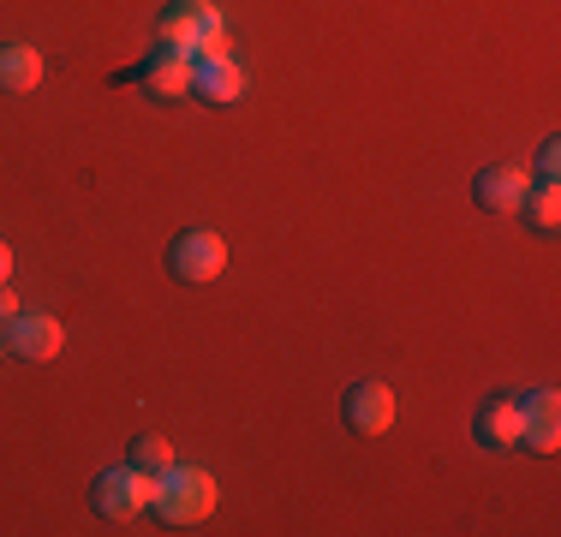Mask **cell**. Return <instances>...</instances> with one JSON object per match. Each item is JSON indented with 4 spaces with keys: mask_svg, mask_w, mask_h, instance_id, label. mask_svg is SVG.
<instances>
[{
    "mask_svg": "<svg viewBox=\"0 0 561 537\" xmlns=\"http://www.w3.org/2000/svg\"><path fill=\"white\" fill-rule=\"evenodd\" d=\"M156 48L168 54H185V60H197V54H221L227 48V19L216 0H173L162 12V24H156Z\"/></svg>",
    "mask_w": 561,
    "mask_h": 537,
    "instance_id": "6da1fadb",
    "label": "cell"
},
{
    "mask_svg": "<svg viewBox=\"0 0 561 537\" xmlns=\"http://www.w3.org/2000/svg\"><path fill=\"white\" fill-rule=\"evenodd\" d=\"M150 514L162 519V526H204V519L216 514V478H209L204 466H168L162 483H156Z\"/></svg>",
    "mask_w": 561,
    "mask_h": 537,
    "instance_id": "7a4b0ae2",
    "label": "cell"
},
{
    "mask_svg": "<svg viewBox=\"0 0 561 537\" xmlns=\"http://www.w3.org/2000/svg\"><path fill=\"white\" fill-rule=\"evenodd\" d=\"M156 483L150 472H138V466H119V472H102L96 490H90V502H96L102 519H138L144 507L156 502Z\"/></svg>",
    "mask_w": 561,
    "mask_h": 537,
    "instance_id": "3957f363",
    "label": "cell"
},
{
    "mask_svg": "<svg viewBox=\"0 0 561 537\" xmlns=\"http://www.w3.org/2000/svg\"><path fill=\"white\" fill-rule=\"evenodd\" d=\"M168 268L180 281H216L221 268H227V245H221V233H209V227H185V233H173V245H168Z\"/></svg>",
    "mask_w": 561,
    "mask_h": 537,
    "instance_id": "277c9868",
    "label": "cell"
},
{
    "mask_svg": "<svg viewBox=\"0 0 561 537\" xmlns=\"http://www.w3.org/2000/svg\"><path fill=\"white\" fill-rule=\"evenodd\" d=\"M245 66L233 60V54H197L192 60V96L197 102H209V107H233V102H245Z\"/></svg>",
    "mask_w": 561,
    "mask_h": 537,
    "instance_id": "5b68a950",
    "label": "cell"
},
{
    "mask_svg": "<svg viewBox=\"0 0 561 537\" xmlns=\"http://www.w3.org/2000/svg\"><path fill=\"white\" fill-rule=\"evenodd\" d=\"M341 412H346V430H353V436H382V430H394L389 382H353L341 400Z\"/></svg>",
    "mask_w": 561,
    "mask_h": 537,
    "instance_id": "8992f818",
    "label": "cell"
},
{
    "mask_svg": "<svg viewBox=\"0 0 561 537\" xmlns=\"http://www.w3.org/2000/svg\"><path fill=\"white\" fill-rule=\"evenodd\" d=\"M519 442L538 454H556L561 448V395L556 388H531L519 400Z\"/></svg>",
    "mask_w": 561,
    "mask_h": 537,
    "instance_id": "52a82bcc",
    "label": "cell"
},
{
    "mask_svg": "<svg viewBox=\"0 0 561 537\" xmlns=\"http://www.w3.org/2000/svg\"><path fill=\"white\" fill-rule=\"evenodd\" d=\"M66 346V329L55 317H43V311H19L7 322V353H19V358H31V365H43V358H55Z\"/></svg>",
    "mask_w": 561,
    "mask_h": 537,
    "instance_id": "ba28073f",
    "label": "cell"
},
{
    "mask_svg": "<svg viewBox=\"0 0 561 537\" xmlns=\"http://www.w3.org/2000/svg\"><path fill=\"white\" fill-rule=\"evenodd\" d=\"M526 185H531V173H526V168H514V161H496V168H478V180H472V197H478V209H490V215H507V209H519V197H526Z\"/></svg>",
    "mask_w": 561,
    "mask_h": 537,
    "instance_id": "9c48e42d",
    "label": "cell"
},
{
    "mask_svg": "<svg viewBox=\"0 0 561 537\" xmlns=\"http://www.w3.org/2000/svg\"><path fill=\"white\" fill-rule=\"evenodd\" d=\"M138 84H144V96H156V102H180V96H192V60L156 48L150 60L138 66Z\"/></svg>",
    "mask_w": 561,
    "mask_h": 537,
    "instance_id": "30bf717a",
    "label": "cell"
},
{
    "mask_svg": "<svg viewBox=\"0 0 561 537\" xmlns=\"http://www.w3.org/2000/svg\"><path fill=\"white\" fill-rule=\"evenodd\" d=\"M43 84V54L31 43H0V96H31Z\"/></svg>",
    "mask_w": 561,
    "mask_h": 537,
    "instance_id": "8fae6325",
    "label": "cell"
},
{
    "mask_svg": "<svg viewBox=\"0 0 561 537\" xmlns=\"http://www.w3.org/2000/svg\"><path fill=\"white\" fill-rule=\"evenodd\" d=\"M478 442L484 448H514L519 442V400L514 395H490L478 412Z\"/></svg>",
    "mask_w": 561,
    "mask_h": 537,
    "instance_id": "7c38bea8",
    "label": "cell"
},
{
    "mask_svg": "<svg viewBox=\"0 0 561 537\" xmlns=\"http://www.w3.org/2000/svg\"><path fill=\"white\" fill-rule=\"evenodd\" d=\"M519 209L531 215V227H538V233H556V227H561V185H556V180H543V185H526V197H519Z\"/></svg>",
    "mask_w": 561,
    "mask_h": 537,
    "instance_id": "4fadbf2b",
    "label": "cell"
},
{
    "mask_svg": "<svg viewBox=\"0 0 561 537\" xmlns=\"http://www.w3.org/2000/svg\"><path fill=\"white\" fill-rule=\"evenodd\" d=\"M131 466H138V472H150V478H162L168 466H173V448L162 436H138L131 442Z\"/></svg>",
    "mask_w": 561,
    "mask_h": 537,
    "instance_id": "5bb4252c",
    "label": "cell"
},
{
    "mask_svg": "<svg viewBox=\"0 0 561 537\" xmlns=\"http://www.w3.org/2000/svg\"><path fill=\"white\" fill-rule=\"evenodd\" d=\"M12 317H19V293H12L7 281H0V329H7Z\"/></svg>",
    "mask_w": 561,
    "mask_h": 537,
    "instance_id": "9a60e30c",
    "label": "cell"
},
{
    "mask_svg": "<svg viewBox=\"0 0 561 537\" xmlns=\"http://www.w3.org/2000/svg\"><path fill=\"white\" fill-rule=\"evenodd\" d=\"M538 173H543V180H556V173H561V150H556V144H543V156H538Z\"/></svg>",
    "mask_w": 561,
    "mask_h": 537,
    "instance_id": "2e32d148",
    "label": "cell"
},
{
    "mask_svg": "<svg viewBox=\"0 0 561 537\" xmlns=\"http://www.w3.org/2000/svg\"><path fill=\"white\" fill-rule=\"evenodd\" d=\"M0 281H12V251H7V239H0Z\"/></svg>",
    "mask_w": 561,
    "mask_h": 537,
    "instance_id": "e0dca14e",
    "label": "cell"
},
{
    "mask_svg": "<svg viewBox=\"0 0 561 537\" xmlns=\"http://www.w3.org/2000/svg\"><path fill=\"white\" fill-rule=\"evenodd\" d=\"M0 353H7V329H0Z\"/></svg>",
    "mask_w": 561,
    "mask_h": 537,
    "instance_id": "ac0fdd59",
    "label": "cell"
}]
</instances>
